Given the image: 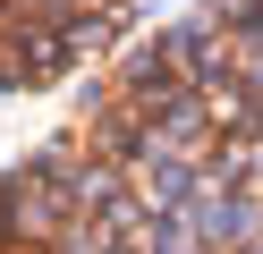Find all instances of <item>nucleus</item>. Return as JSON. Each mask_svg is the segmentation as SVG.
<instances>
[{
    "mask_svg": "<svg viewBox=\"0 0 263 254\" xmlns=\"http://www.w3.org/2000/svg\"><path fill=\"white\" fill-rule=\"evenodd\" d=\"M0 254H263V0H195L0 169Z\"/></svg>",
    "mask_w": 263,
    "mask_h": 254,
    "instance_id": "f257e3e1",
    "label": "nucleus"
},
{
    "mask_svg": "<svg viewBox=\"0 0 263 254\" xmlns=\"http://www.w3.org/2000/svg\"><path fill=\"white\" fill-rule=\"evenodd\" d=\"M136 17V0H0V93L60 85L110 51Z\"/></svg>",
    "mask_w": 263,
    "mask_h": 254,
    "instance_id": "f03ea898",
    "label": "nucleus"
}]
</instances>
